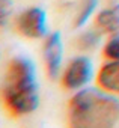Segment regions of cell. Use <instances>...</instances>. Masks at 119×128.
Instances as JSON below:
<instances>
[{"instance_id":"2","label":"cell","mask_w":119,"mask_h":128,"mask_svg":"<svg viewBox=\"0 0 119 128\" xmlns=\"http://www.w3.org/2000/svg\"><path fill=\"white\" fill-rule=\"evenodd\" d=\"M6 108L12 114H29L39 104L36 70L27 57H15L11 60L3 89Z\"/></svg>"},{"instance_id":"4","label":"cell","mask_w":119,"mask_h":128,"mask_svg":"<svg viewBox=\"0 0 119 128\" xmlns=\"http://www.w3.org/2000/svg\"><path fill=\"white\" fill-rule=\"evenodd\" d=\"M92 77V63L88 57H76L66 66L64 74V86L76 90L89 83Z\"/></svg>"},{"instance_id":"8","label":"cell","mask_w":119,"mask_h":128,"mask_svg":"<svg viewBox=\"0 0 119 128\" xmlns=\"http://www.w3.org/2000/svg\"><path fill=\"white\" fill-rule=\"evenodd\" d=\"M96 5H98V0H86V2L83 3L82 9H80V12H78L77 18H76V26H77V27L83 26V24L90 18V15L94 14V11H95Z\"/></svg>"},{"instance_id":"9","label":"cell","mask_w":119,"mask_h":128,"mask_svg":"<svg viewBox=\"0 0 119 128\" xmlns=\"http://www.w3.org/2000/svg\"><path fill=\"white\" fill-rule=\"evenodd\" d=\"M100 39H101L100 32H94V30L84 32V33L78 38V47L83 48V50H92V48H95V47L98 45Z\"/></svg>"},{"instance_id":"10","label":"cell","mask_w":119,"mask_h":128,"mask_svg":"<svg viewBox=\"0 0 119 128\" xmlns=\"http://www.w3.org/2000/svg\"><path fill=\"white\" fill-rule=\"evenodd\" d=\"M104 54L110 60H119V35H114L104 47Z\"/></svg>"},{"instance_id":"5","label":"cell","mask_w":119,"mask_h":128,"mask_svg":"<svg viewBox=\"0 0 119 128\" xmlns=\"http://www.w3.org/2000/svg\"><path fill=\"white\" fill-rule=\"evenodd\" d=\"M62 59H64L62 38L59 32H54L45 39V44H44V60H45V66L50 77L54 78L59 76L60 66H62Z\"/></svg>"},{"instance_id":"6","label":"cell","mask_w":119,"mask_h":128,"mask_svg":"<svg viewBox=\"0 0 119 128\" xmlns=\"http://www.w3.org/2000/svg\"><path fill=\"white\" fill-rule=\"evenodd\" d=\"M98 84L112 94H119V60H112L100 70Z\"/></svg>"},{"instance_id":"3","label":"cell","mask_w":119,"mask_h":128,"mask_svg":"<svg viewBox=\"0 0 119 128\" xmlns=\"http://www.w3.org/2000/svg\"><path fill=\"white\" fill-rule=\"evenodd\" d=\"M18 32L30 39L42 38L47 33V15L41 8H29L17 18Z\"/></svg>"},{"instance_id":"7","label":"cell","mask_w":119,"mask_h":128,"mask_svg":"<svg viewBox=\"0 0 119 128\" xmlns=\"http://www.w3.org/2000/svg\"><path fill=\"white\" fill-rule=\"evenodd\" d=\"M96 27L102 33L119 35V5L101 11L96 15Z\"/></svg>"},{"instance_id":"1","label":"cell","mask_w":119,"mask_h":128,"mask_svg":"<svg viewBox=\"0 0 119 128\" xmlns=\"http://www.w3.org/2000/svg\"><path fill=\"white\" fill-rule=\"evenodd\" d=\"M70 128H113L119 119V101L96 89H83L70 102Z\"/></svg>"},{"instance_id":"11","label":"cell","mask_w":119,"mask_h":128,"mask_svg":"<svg viewBox=\"0 0 119 128\" xmlns=\"http://www.w3.org/2000/svg\"><path fill=\"white\" fill-rule=\"evenodd\" d=\"M12 14V3L11 0H0V27L5 26Z\"/></svg>"}]
</instances>
